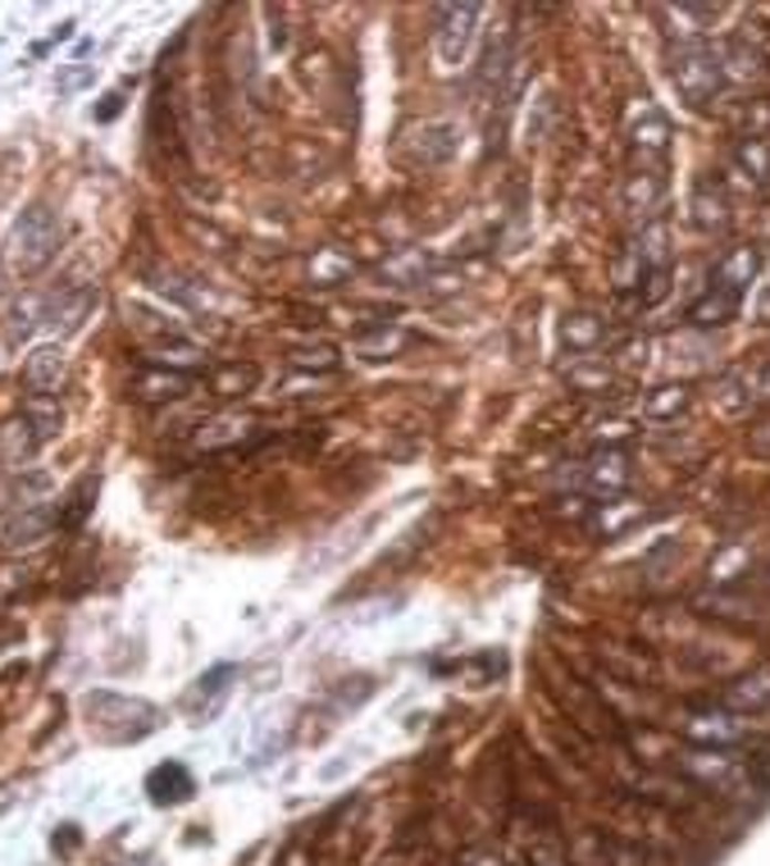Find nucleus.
Wrapping results in <instances>:
<instances>
[{
    "label": "nucleus",
    "instance_id": "7ed1b4c3",
    "mask_svg": "<svg viewBox=\"0 0 770 866\" xmlns=\"http://www.w3.org/2000/svg\"><path fill=\"white\" fill-rule=\"evenodd\" d=\"M684 775H688L693 789H707V794H725V799L752 794L748 766L729 748H698V752H688V758H684Z\"/></svg>",
    "mask_w": 770,
    "mask_h": 866
},
{
    "label": "nucleus",
    "instance_id": "aec40b11",
    "mask_svg": "<svg viewBox=\"0 0 770 866\" xmlns=\"http://www.w3.org/2000/svg\"><path fill=\"white\" fill-rule=\"evenodd\" d=\"M352 274H356L352 255H342L337 247H320V251L311 255V279H315L320 288H342Z\"/></svg>",
    "mask_w": 770,
    "mask_h": 866
},
{
    "label": "nucleus",
    "instance_id": "dca6fc26",
    "mask_svg": "<svg viewBox=\"0 0 770 866\" xmlns=\"http://www.w3.org/2000/svg\"><path fill=\"white\" fill-rule=\"evenodd\" d=\"M146 365H160V369H174V374H187V379H197V374L210 365V356L191 343H165L146 356Z\"/></svg>",
    "mask_w": 770,
    "mask_h": 866
},
{
    "label": "nucleus",
    "instance_id": "a211bd4d",
    "mask_svg": "<svg viewBox=\"0 0 770 866\" xmlns=\"http://www.w3.org/2000/svg\"><path fill=\"white\" fill-rule=\"evenodd\" d=\"M629 137H634V146L643 150V156H666V150H670V119L662 115V109L647 105L643 119H634Z\"/></svg>",
    "mask_w": 770,
    "mask_h": 866
},
{
    "label": "nucleus",
    "instance_id": "b1692460",
    "mask_svg": "<svg viewBox=\"0 0 770 866\" xmlns=\"http://www.w3.org/2000/svg\"><path fill=\"white\" fill-rule=\"evenodd\" d=\"M256 379H260V369L256 365H242V361H233V365H219L215 369V379H210V388L219 393V397H247L251 388H256Z\"/></svg>",
    "mask_w": 770,
    "mask_h": 866
},
{
    "label": "nucleus",
    "instance_id": "5701e85b",
    "mask_svg": "<svg viewBox=\"0 0 770 866\" xmlns=\"http://www.w3.org/2000/svg\"><path fill=\"white\" fill-rule=\"evenodd\" d=\"M688 384H662V388H652L647 397H643V416L647 420H675L679 410L688 406Z\"/></svg>",
    "mask_w": 770,
    "mask_h": 866
},
{
    "label": "nucleus",
    "instance_id": "6e6552de",
    "mask_svg": "<svg viewBox=\"0 0 770 866\" xmlns=\"http://www.w3.org/2000/svg\"><path fill=\"white\" fill-rule=\"evenodd\" d=\"M197 388V379L187 374H174V369H160V365H142L128 384V397L133 401H146V406H165V401H178Z\"/></svg>",
    "mask_w": 770,
    "mask_h": 866
},
{
    "label": "nucleus",
    "instance_id": "412c9836",
    "mask_svg": "<svg viewBox=\"0 0 770 866\" xmlns=\"http://www.w3.org/2000/svg\"><path fill=\"white\" fill-rule=\"evenodd\" d=\"M720 60V73H725V83L735 79V83H743V79H757L761 73V55L743 42V36H735V42H725V51L716 55Z\"/></svg>",
    "mask_w": 770,
    "mask_h": 866
},
{
    "label": "nucleus",
    "instance_id": "473e14b6",
    "mask_svg": "<svg viewBox=\"0 0 770 866\" xmlns=\"http://www.w3.org/2000/svg\"><path fill=\"white\" fill-rule=\"evenodd\" d=\"M87 83H92V69H87V64H79V69L60 73V83H55V87H60L64 96H73V92H79V87H87Z\"/></svg>",
    "mask_w": 770,
    "mask_h": 866
},
{
    "label": "nucleus",
    "instance_id": "ddd939ff",
    "mask_svg": "<svg viewBox=\"0 0 770 866\" xmlns=\"http://www.w3.org/2000/svg\"><path fill=\"white\" fill-rule=\"evenodd\" d=\"M739 306H743V296H729L720 288H707L698 301L688 306V324H698V328H720L729 320H739Z\"/></svg>",
    "mask_w": 770,
    "mask_h": 866
},
{
    "label": "nucleus",
    "instance_id": "c9c22d12",
    "mask_svg": "<svg viewBox=\"0 0 770 866\" xmlns=\"http://www.w3.org/2000/svg\"><path fill=\"white\" fill-rule=\"evenodd\" d=\"M766 588H770V575H766Z\"/></svg>",
    "mask_w": 770,
    "mask_h": 866
},
{
    "label": "nucleus",
    "instance_id": "2f4dec72",
    "mask_svg": "<svg viewBox=\"0 0 770 866\" xmlns=\"http://www.w3.org/2000/svg\"><path fill=\"white\" fill-rule=\"evenodd\" d=\"M748 451H752L757 461H770V416L752 425V434H748Z\"/></svg>",
    "mask_w": 770,
    "mask_h": 866
},
{
    "label": "nucleus",
    "instance_id": "c85d7f7f",
    "mask_svg": "<svg viewBox=\"0 0 770 866\" xmlns=\"http://www.w3.org/2000/svg\"><path fill=\"white\" fill-rule=\"evenodd\" d=\"M397 347H402V333L388 324L378 328V337H361V356H370V361H388Z\"/></svg>",
    "mask_w": 770,
    "mask_h": 866
},
{
    "label": "nucleus",
    "instance_id": "9b49d317",
    "mask_svg": "<svg viewBox=\"0 0 770 866\" xmlns=\"http://www.w3.org/2000/svg\"><path fill=\"white\" fill-rule=\"evenodd\" d=\"M406 156L415 165H447L456 156V128L451 124H419L406 133Z\"/></svg>",
    "mask_w": 770,
    "mask_h": 866
},
{
    "label": "nucleus",
    "instance_id": "f8f14e48",
    "mask_svg": "<svg viewBox=\"0 0 770 866\" xmlns=\"http://www.w3.org/2000/svg\"><path fill=\"white\" fill-rule=\"evenodd\" d=\"M688 210H693V223H698L703 233H725V223H729V201H725V192H720V182L703 178L698 187H693Z\"/></svg>",
    "mask_w": 770,
    "mask_h": 866
},
{
    "label": "nucleus",
    "instance_id": "423d86ee",
    "mask_svg": "<svg viewBox=\"0 0 770 866\" xmlns=\"http://www.w3.org/2000/svg\"><path fill=\"white\" fill-rule=\"evenodd\" d=\"M757 274H761V247L739 242V247H729V251L716 260L711 288H720V292H729V296H748V288L757 283Z\"/></svg>",
    "mask_w": 770,
    "mask_h": 866
},
{
    "label": "nucleus",
    "instance_id": "4468645a",
    "mask_svg": "<svg viewBox=\"0 0 770 866\" xmlns=\"http://www.w3.org/2000/svg\"><path fill=\"white\" fill-rule=\"evenodd\" d=\"M602 337H606V324H602L597 315H589V311H574V315H565V320H561V343H565L574 356L597 352V347H602Z\"/></svg>",
    "mask_w": 770,
    "mask_h": 866
},
{
    "label": "nucleus",
    "instance_id": "4be33fe9",
    "mask_svg": "<svg viewBox=\"0 0 770 866\" xmlns=\"http://www.w3.org/2000/svg\"><path fill=\"white\" fill-rule=\"evenodd\" d=\"M666 197V178L662 174H629L625 182V206L638 210V215H652Z\"/></svg>",
    "mask_w": 770,
    "mask_h": 866
},
{
    "label": "nucleus",
    "instance_id": "c756f323",
    "mask_svg": "<svg viewBox=\"0 0 770 866\" xmlns=\"http://www.w3.org/2000/svg\"><path fill=\"white\" fill-rule=\"evenodd\" d=\"M743 566H748V547H725V552L711 561V580H735Z\"/></svg>",
    "mask_w": 770,
    "mask_h": 866
},
{
    "label": "nucleus",
    "instance_id": "9d476101",
    "mask_svg": "<svg viewBox=\"0 0 770 866\" xmlns=\"http://www.w3.org/2000/svg\"><path fill=\"white\" fill-rule=\"evenodd\" d=\"M580 474H584L589 493H597V498H621L625 488H629V479H634V466H629L625 451H597V457Z\"/></svg>",
    "mask_w": 770,
    "mask_h": 866
},
{
    "label": "nucleus",
    "instance_id": "2eb2a0df",
    "mask_svg": "<svg viewBox=\"0 0 770 866\" xmlns=\"http://www.w3.org/2000/svg\"><path fill=\"white\" fill-rule=\"evenodd\" d=\"M96 488H101V479H96V474H83L79 483L69 488L64 507L55 511V524H60V530H83V520H87V515H92V507H96Z\"/></svg>",
    "mask_w": 770,
    "mask_h": 866
},
{
    "label": "nucleus",
    "instance_id": "0eeeda50",
    "mask_svg": "<svg viewBox=\"0 0 770 866\" xmlns=\"http://www.w3.org/2000/svg\"><path fill=\"white\" fill-rule=\"evenodd\" d=\"M720 707L735 717H766L770 711V666H752L739 680H729L720 693Z\"/></svg>",
    "mask_w": 770,
    "mask_h": 866
},
{
    "label": "nucleus",
    "instance_id": "f704fd0d",
    "mask_svg": "<svg viewBox=\"0 0 770 866\" xmlns=\"http://www.w3.org/2000/svg\"><path fill=\"white\" fill-rule=\"evenodd\" d=\"M64 36H73V23H64L60 32H55V42H64ZM51 51V42H42V46H37V55H46Z\"/></svg>",
    "mask_w": 770,
    "mask_h": 866
},
{
    "label": "nucleus",
    "instance_id": "f3484780",
    "mask_svg": "<svg viewBox=\"0 0 770 866\" xmlns=\"http://www.w3.org/2000/svg\"><path fill=\"white\" fill-rule=\"evenodd\" d=\"M735 165L748 182H770V137L766 133H748L739 146H735Z\"/></svg>",
    "mask_w": 770,
    "mask_h": 866
},
{
    "label": "nucleus",
    "instance_id": "20e7f679",
    "mask_svg": "<svg viewBox=\"0 0 770 866\" xmlns=\"http://www.w3.org/2000/svg\"><path fill=\"white\" fill-rule=\"evenodd\" d=\"M475 23H479V6H443L438 10L434 46H438L443 69H456L460 60H466V51L475 42Z\"/></svg>",
    "mask_w": 770,
    "mask_h": 866
},
{
    "label": "nucleus",
    "instance_id": "72a5a7b5",
    "mask_svg": "<svg viewBox=\"0 0 770 866\" xmlns=\"http://www.w3.org/2000/svg\"><path fill=\"white\" fill-rule=\"evenodd\" d=\"M119 109H124V92H110V96H105V105L96 109V119H101V124H110L114 115H119Z\"/></svg>",
    "mask_w": 770,
    "mask_h": 866
},
{
    "label": "nucleus",
    "instance_id": "39448f33",
    "mask_svg": "<svg viewBox=\"0 0 770 866\" xmlns=\"http://www.w3.org/2000/svg\"><path fill=\"white\" fill-rule=\"evenodd\" d=\"M684 739L693 748H735L743 739V721L735 711H725L720 702L716 707H693L688 721H684Z\"/></svg>",
    "mask_w": 770,
    "mask_h": 866
},
{
    "label": "nucleus",
    "instance_id": "a878e982",
    "mask_svg": "<svg viewBox=\"0 0 770 866\" xmlns=\"http://www.w3.org/2000/svg\"><path fill=\"white\" fill-rule=\"evenodd\" d=\"M51 530H55V515L51 511H28L23 520H14L10 530H6V543L10 547H28V543H42Z\"/></svg>",
    "mask_w": 770,
    "mask_h": 866
},
{
    "label": "nucleus",
    "instance_id": "6ab92c4d",
    "mask_svg": "<svg viewBox=\"0 0 770 866\" xmlns=\"http://www.w3.org/2000/svg\"><path fill=\"white\" fill-rule=\"evenodd\" d=\"M146 794L156 799L160 807H169V803H183V799L191 794V775H187L178 762H169V766H156V771H150V780H146Z\"/></svg>",
    "mask_w": 770,
    "mask_h": 866
},
{
    "label": "nucleus",
    "instance_id": "1a4fd4ad",
    "mask_svg": "<svg viewBox=\"0 0 770 866\" xmlns=\"http://www.w3.org/2000/svg\"><path fill=\"white\" fill-rule=\"evenodd\" d=\"M64 369H69L64 347H55V343L32 347L28 361H23V388H28L32 397H55L60 384H64Z\"/></svg>",
    "mask_w": 770,
    "mask_h": 866
},
{
    "label": "nucleus",
    "instance_id": "393cba45",
    "mask_svg": "<svg viewBox=\"0 0 770 866\" xmlns=\"http://www.w3.org/2000/svg\"><path fill=\"white\" fill-rule=\"evenodd\" d=\"M288 361L296 365V369H315V374H333L337 365H342V356H337V347L333 343H296L292 352H288Z\"/></svg>",
    "mask_w": 770,
    "mask_h": 866
},
{
    "label": "nucleus",
    "instance_id": "7c9ffc66",
    "mask_svg": "<svg viewBox=\"0 0 770 866\" xmlns=\"http://www.w3.org/2000/svg\"><path fill=\"white\" fill-rule=\"evenodd\" d=\"M456 866H511V857L497 853V848H466Z\"/></svg>",
    "mask_w": 770,
    "mask_h": 866
},
{
    "label": "nucleus",
    "instance_id": "f257e3e1",
    "mask_svg": "<svg viewBox=\"0 0 770 866\" xmlns=\"http://www.w3.org/2000/svg\"><path fill=\"white\" fill-rule=\"evenodd\" d=\"M55 255H60V219L51 206L32 201L28 210H19L10 229V265L19 274H42Z\"/></svg>",
    "mask_w": 770,
    "mask_h": 866
},
{
    "label": "nucleus",
    "instance_id": "f03ea898",
    "mask_svg": "<svg viewBox=\"0 0 770 866\" xmlns=\"http://www.w3.org/2000/svg\"><path fill=\"white\" fill-rule=\"evenodd\" d=\"M670 79L679 87V96L693 105V109H703L720 96L725 87V73H720V60L707 42H679V51H670Z\"/></svg>",
    "mask_w": 770,
    "mask_h": 866
},
{
    "label": "nucleus",
    "instance_id": "bb28decb",
    "mask_svg": "<svg viewBox=\"0 0 770 866\" xmlns=\"http://www.w3.org/2000/svg\"><path fill=\"white\" fill-rule=\"evenodd\" d=\"M23 420H28V429H37V442H42V438H51V434L64 425V410H60L51 397H28Z\"/></svg>",
    "mask_w": 770,
    "mask_h": 866
},
{
    "label": "nucleus",
    "instance_id": "cd10ccee",
    "mask_svg": "<svg viewBox=\"0 0 770 866\" xmlns=\"http://www.w3.org/2000/svg\"><path fill=\"white\" fill-rule=\"evenodd\" d=\"M743 766H748V780H752L757 794H770V739H761L757 748H748Z\"/></svg>",
    "mask_w": 770,
    "mask_h": 866
}]
</instances>
